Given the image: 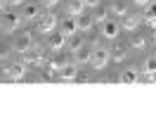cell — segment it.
Segmentation results:
<instances>
[{
    "instance_id": "cell-1",
    "label": "cell",
    "mask_w": 156,
    "mask_h": 126,
    "mask_svg": "<svg viewBox=\"0 0 156 126\" xmlns=\"http://www.w3.org/2000/svg\"><path fill=\"white\" fill-rule=\"evenodd\" d=\"M121 31H123V26L118 24L116 19H104L102 21V29H99V33H102V38H107V40H116L118 36H121Z\"/></svg>"
},
{
    "instance_id": "cell-2",
    "label": "cell",
    "mask_w": 156,
    "mask_h": 126,
    "mask_svg": "<svg viewBox=\"0 0 156 126\" xmlns=\"http://www.w3.org/2000/svg\"><path fill=\"white\" fill-rule=\"evenodd\" d=\"M109 59H111V50L97 45V48L92 50V59H90V64H92L95 69H104L109 64Z\"/></svg>"
},
{
    "instance_id": "cell-3",
    "label": "cell",
    "mask_w": 156,
    "mask_h": 126,
    "mask_svg": "<svg viewBox=\"0 0 156 126\" xmlns=\"http://www.w3.org/2000/svg\"><path fill=\"white\" fill-rule=\"evenodd\" d=\"M24 21V17H21V12H2V19H0V26L5 31H17L19 29V24Z\"/></svg>"
},
{
    "instance_id": "cell-4",
    "label": "cell",
    "mask_w": 156,
    "mask_h": 126,
    "mask_svg": "<svg viewBox=\"0 0 156 126\" xmlns=\"http://www.w3.org/2000/svg\"><path fill=\"white\" fill-rule=\"evenodd\" d=\"M59 31H62V33H66L69 38H71V36H76V33H80V26H78V17H76V14H66L64 19L59 21Z\"/></svg>"
},
{
    "instance_id": "cell-5",
    "label": "cell",
    "mask_w": 156,
    "mask_h": 126,
    "mask_svg": "<svg viewBox=\"0 0 156 126\" xmlns=\"http://www.w3.org/2000/svg\"><path fill=\"white\" fill-rule=\"evenodd\" d=\"M12 48L17 50V52H21V55H26V52L33 48V36H31V33H19V36L14 38V43H12Z\"/></svg>"
},
{
    "instance_id": "cell-6",
    "label": "cell",
    "mask_w": 156,
    "mask_h": 126,
    "mask_svg": "<svg viewBox=\"0 0 156 126\" xmlns=\"http://www.w3.org/2000/svg\"><path fill=\"white\" fill-rule=\"evenodd\" d=\"M40 10H43V2H24V7H21V17H24L26 21L40 19Z\"/></svg>"
},
{
    "instance_id": "cell-7",
    "label": "cell",
    "mask_w": 156,
    "mask_h": 126,
    "mask_svg": "<svg viewBox=\"0 0 156 126\" xmlns=\"http://www.w3.org/2000/svg\"><path fill=\"white\" fill-rule=\"evenodd\" d=\"M66 43H69V36H66V33H62V31H52V33L48 36L50 50H64V48H66Z\"/></svg>"
},
{
    "instance_id": "cell-8",
    "label": "cell",
    "mask_w": 156,
    "mask_h": 126,
    "mask_svg": "<svg viewBox=\"0 0 156 126\" xmlns=\"http://www.w3.org/2000/svg\"><path fill=\"white\" fill-rule=\"evenodd\" d=\"M59 24V19L57 17H55V14H52V12H50V14H45V17H40V21H38V31H43V33H52V31H55V26H57Z\"/></svg>"
},
{
    "instance_id": "cell-9",
    "label": "cell",
    "mask_w": 156,
    "mask_h": 126,
    "mask_svg": "<svg viewBox=\"0 0 156 126\" xmlns=\"http://www.w3.org/2000/svg\"><path fill=\"white\" fill-rule=\"evenodd\" d=\"M5 74H7V78H12V81H19V78H24V74H26V64H24V62H12L10 67L5 69Z\"/></svg>"
},
{
    "instance_id": "cell-10",
    "label": "cell",
    "mask_w": 156,
    "mask_h": 126,
    "mask_svg": "<svg viewBox=\"0 0 156 126\" xmlns=\"http://www.w3.org/2000/svg\"><path fill=\"white\" fill-rule=\"evenodd\" d=\"M59 76L64 78V81H73V78L78 76V64L73 62V64H62L59 67Z\"/></svg>"
},
{
    "instance_id": "cell-11",
    "label": "cell",
    "mask_w": 156,
    "mask_h": 126,
    "mask_svg": "<svg viewBox=\"0 0 156 126\" xmlns=\"http://www.w3.org/2000/svg\"><path fill=\"white\" fill-rule=\"evenodd\" d=\"M137 78H140V76H137V69H135V67H128V69H123V71H121L118 81L130 86V83H137Z\"/></svg>"
},
{
    "instance_id": "cell-12",
    "label": "cell",
    "mask_w": 156,
    "mask_h": 126,
    "mask_svg": "<svg viewBox=\"0 0 156 126\" xmlns=\"http://www.w3.org/2000/svg\"><path fill=\"white\" fill-rule=\"evenodd\" d=\"M88 10V7H85V2H83V0H69V5H66V14H83V12Z\"/></svg>"
},
{
    "instance_id": "cell-13",
    "label": "cell",
    "mask_w": 156,
    "mask_h": 126,
    "mask_svg": "<svg viewBox=\"0 0 156 126\" xmlns=\"http://www.w3.org/2000/svg\"><path fill=\"white\" fill-rule=\"evenodd\" d=\"M142 71L147 76H154L156 74V55H147L144 62H142Z\"/></svg>"
},
{
    "instance_id": "cell-14",
    "label": "cell",
    "mask_w": 156,
    "mask_h": 126,
    "mask_svg": "<svg viewBox=\"0 0 156 126\" xmlns=\"http://www.w3.org/2000/svg\"><path fill=\"white\" fill-rule=\"evenodd\" d=\"M144 21L147 24H156V0L144 5Z\"/></svg>"
},
{
    "instance_id": "cell-15",
    "label": "cell",
    "mask_w": 156,
    "mask_h": 126,
    "mask_svg": "<svg viewBox=\"0 0 156 126\" xmlns=\"http://www.w3.org/2000/svg\"><path fill=\"white\" fill-rule=\"evenodd\" d=\"M66 48L71 50V52H78V50H80V48H85V40H83V38H80V36H78V33H76V36H71V38H69Z\"/></svg>"
},
{
    "instance_id": "cell-16",
    "label": "cell",
    "mask_w": 156,
    "mask_h": 126,
    "mask_svg": "<svg viewBox=\"0 0 156 126\" xmlns=\"http://www.w3.org/2000/svg\"><path fill=\"white\" fill-rule=\"evenodd\" d=\"M130 45H133V48H137V50H144L147 40H144V36H142L140 31H133V36H130Z\"/></svg>"
},
{
    "instance_id": "cell-17",
    "label": "cell",
    "mask_w": 156,
    "mask_h": 126,
    "mask_svg": "<svg viewBox=\"0 0 156 126\" xmlns=\"http://www.w3.org/2000/svg\"><path fill=\"white\" fill-rule=\"evenodd\" d=\"M73 55H76V62H90L92 59V50H88V45H85V48H80Z\"/></svg>"
},
{
    "instance_id": "cell-18",
    "label": "cell",
    "mask_w": 156,
    "mask_h": 126,
    "mask_svg": "<svg viewBox=\"0 0 156 126\" xmlns=\"http://www.w3.org/2000/svg\"><path fill=\"white\" fill-rule=\"evenodd\" d=\"M78 26H80V31H85L92 26V17H88V12H83V14H78Z\"/></svg>"
},
{
    "instance_id": "cell-19",
    "label": "cell",
    "mask_w": 156,
    "mask_h": 126,
    "mask_svg": "<svg viewBox=\"0 0 156 126\" xmlns=\"http://www.w3.org/2000/svg\"><path fill=\"white\" fill-rule=\"evenodd\" d=\"M111 12H116V14H121V17H126V14H128V5H126V2H121V0H116V2L111 5Z\"/></svg>"
},
{
    "instance_id": "cell-20",
    "label": "cell",
    "mask_w": 156,
    "mask_h": 126,
    "mask_svg": "<svg viewBox=\"0 0 156 126\" xmlns=\"http://www.w3.org/2000/svg\"><path fill=\"white\" fill-rule=\"evenodd\" d=\"M135 26H137V19H135V17H130V12H128V14H126V24H123V29L135 31Z\"/></svg>"
},
{
    "instance_id": "cell-21",
    "label": "cell",
    "mask_w": 156,
    "mask_h": 126,
    "mask_svg": "<svg viewBox=\"0 0 156 126\" xmlns=\"http://www.w3.org/2000/svg\"><path fill=\"white\" fill-rule=\"evenodd\" d=\"M10 50H14V48H12L10 43H2V40H0V59L7 57V55H10Z\"/></svg>"
},
{
    "instance_id": "cell-22",
    "label": "cell",
    "mask_w": 156,
    "mask_h": 126,
    "mask_svg": "<svg viewBox=\"0 0 156 126\" xmlns=\"http://www.w3.org/2000/svg\"><path fill=\"white\" fill-rule=\"evenodd\" d=\"M95 19H97L99 24H102V21H104V19H109V17H107V12H104V10H99V12H95Z\"/></svg>"
},
{
    "instance_id": "cell-23",
    "label": "cell",
    "mask_w": 156,
    "mask_h": 126,
    "mask_svg": "<svg viewBox=\"0 0 156 126\" xmlns=\"http://www.w3.org/2000/svg\"><path fill=\"white\" fill-rule=\"evenodd\" d=\"M83 2H85V7H97L102 0H83Z\"/></svg>"
},
{
    "instance_id": "cell-24",
    "label": "cell",
    "mask_w": 156,
    "mask_h": 126,
    "mask_svg": "<svg viewBox=\"0 0 156 126\" xmlns=\"http://www.w3.org/2000/svg\"><path fill=\"white\" fill-rule=\"evenodd\" d=\"M40 2H43V5H45V7H55V5H57L59 0H40Z\"/></svg>"
},
{
    "instance_id": "cell-25",
    "label": "cell",
    "mask_w": 156,
    "mask_h": 126,
    "mask_svg": "<svg viewBox=\"0 0 156 126\" xmlns=\"http://www.w3.org/2000/svg\"><path fill=\"white\" fill-rule=\"evenodd\" d=\"M24 2H26V0H7L10 7H17V5H24Z\"/></svg>"
},
{
    "instance_id": "cell-26",
    "label": "cell",
    "mask_w": 156,
    "mask_h": 126,
    "mask_svg": "<svg viewBox=\"0 0 156 126\" xmlns=\"http://www.w3.org/2000/svg\"><path fill=\"white\" fill-rule=\"evenodd\" d=\"M5 7H7V0H0V14L5 12Z\"/></svg>"
},
{
    "instance_id": "cell-27",
    "label": "cell",
    "mask_w": 156,
    "mask_h": 126,
    "mask_svg": "<svg viewBox=\"0 0 156 126\" xmlns=\"http://www.w3.org/2000/svg\"><path fill=\"white\" fill-rule=\"evenodd\" d=\"M137 5H142V7H144V5H149V2H151V0H135Z\"/></svg>"
},
{
    "instance_id": "cell-28",
    "label": "cell",
    "mask_w": 156,
    "mask_h": 126,
    "mask_svg": "<svg viewBox=\"0 0 156 126\" xmlns=\"http://www.w3.org/2000/svg\"><path fill=\"white\" fill-rule=\"evenodd\" d=\"M151 38H154V40H156V29H154V33H151Z\"/></svg>"
}]
</instances>
